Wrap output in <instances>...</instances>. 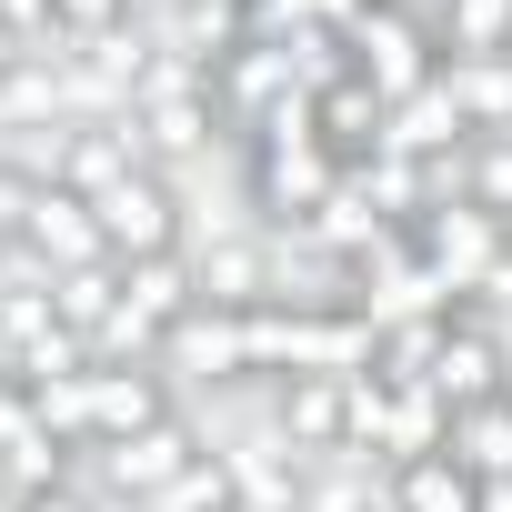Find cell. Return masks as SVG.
<instances>
[{"mask_svg":"<svg viewBox=\"0 0 512 512\" xmlns=\"http://www.w3.org/2000/svg\"><path fill=\"white\" fill-rule=\"evenodd\" d=\"M352 51H362V81H372V101H412V91H432V71H422V41H412V21L402 11H352V31H342Z\"/></svg>","mask_w":512,"mask_h":512,"instance_id":"obj_3","label":"cell"},{"mask_svg":"<svg viewBox=\"0 0 512 512\" xmlns=\"http://www.w3.org/2000/svg\"><path fill=\"white\" fill-rule=\"evenodd\" d=\"M141 11H171V0H121V21H141Z\"/></svg>","mask_w":512,"mask_h":512,"instance_id":"obj_9","label":"cell"},{"mask_svg":"<svg viewBox=\"0 0 512 512\" xmlns=\"http://www.w3.org/2000/svg\"><path fill=\"white\" fill-rule=\"evenodd\" d=\"M462 141H472V121L452 111V91H442V81H432V91H412V101L392 111V131H382V151H392V161H442V151H462Z\"/></svg>","mask_w":512,"mask_h":512,"instance_id":"obj_5","label":"cell"},{"mask_svg":"<svg viewBox=\"0 0 512 512\" xmlns=\"http://www.w3.org/2000/svg\"><path fill=\"white\" fill-rule=\"evenodd\" d=\"M121 21V0H61V31L71 41H91V31H111Z\"/></svg>","mask_w":512,"mask_h":512,"instance_id":"obj_8","label":"cell"},{"mask_svg":"<svg viewBox=\"0 0 512 512\" xmlns=\"http://www.w3.org/2000/svg\"><path fill=\"white\" fill-rule=\"evenodd\" d=\"M492 382H502V352H492L482 332H452V342H442V362H432V392H442V412H472V402H502Z\"/></svg>","mask_w":512,"mask_h":512,"instance_id":"obj_7","label":"cell"},{"mask_svg":"<svg viewBox=\"0 0 512 512\" xmlns=\"http://www.w3.org/2000/svg\"><path fill=\"white\" fill-rule=\"evenodd\" d=\"M372 512H392V502H372Z\"/></svg>","mask_w":512,"mask_h":512,"instance_id":"obj_11","label":"cell"},{"mask_svg":"<svg viewBox=\"0 0 512 512\" xmlns=\"http://www.w3.org/2000/svg\"><path fill=\"white\" fill-rule=\"evenodd\" d=\"M171 211H181V201H171L161 171H131V181H111V191L91 201V221H101V241H111V262H161V251L181 241Z\"/></svg>","mask_w":512,"mask_h":512,"instance_id":"obj_1","label":"cell"},{"mask_svg":"<svg viewBox=\"0 0 512 512\" xmlns=\"http://www.w3.org/2000/svg\"><path fill=\"white\" fill-rule=\"evenodd\" d=\"M372 11H402V0H372Z\"/></svg>","mask_w":512,"mask_h":512,"instance_id":"obj_10","label":"cell"},{"mask_svg":"<svg viewBox=\"0 0 512 512\" xmlns=\"http://www.w3.org/2000/svg\"><path fill=\"white\" fill-rule=\"evenodd\" d=\"M392 512H482V482L452 452H422V462L392 472Z\"/></svg>","mask_w":512,"mask_h":512,"instance_id":"obj_6","label":"cell"},{"mask_svg":"<svg viewBox=\"0 0 512 512\" xmlns=\"http://www.w3.org/2000/svg\"><path fill=\"white\" fill-rule=\"evenodd\" d=\"M21 241L41 251L51 272H91V262H111V241H101V221H91V201H81V191H61V181H41V201H31V221H21Z\"/></svg>","mask_w":512,"mask_h":512,"instance_id":"obj_4","label":"cell"},{"mask_svg":"<svg viewBox=\"0 0 512 512\" xmlns=\"http://www.w3.org/2000/svg\"><path fill=\"white\" fill-rule=\"evenodd\" d=\"M191 462H201V452H191V432H181V422H151V432H131V442H101V492H111V502H131V512H151Z\"/></svg>","mask_w":512,"mask_h":512,"instance_id":"obj_2","label":"cell"}]
</instances>
